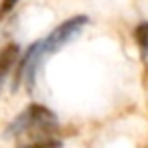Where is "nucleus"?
Returning a JSON list of instances; mask_svg holds the SVG:
<instances>
[{
  "label": "nucleus",
  "instance_id": "1",
  "mask_svg": "<svg viewBox=\"0 0 148 148\" xmlns=\"http://www.w3.org/2000/svg\"><path fill=\"white\" fill-rule=\"evenodd\" d=\"M57 130V118L55 114L39 103L29 106L16 120L6 128L8 136H23L29 134V144H59V140H53L51 134Z\"/></svg>",
  "mask_w": 148,
  "mask_h": 148
},
{
  "label": "nucleus",
  "instance_id": "2",
  "mask_svg": "<svg viewBox=\"0 0 148 148\" xmlns=\"http://www.w3.org/2000/svg\"><path fill=\"white\" fill-rule=\"evenodd\" d=\"M85 25H87V16L79 14V16L67 18V21L61 23L57 29H53V31L49 33V37L41 41V49H43L45 57H47V55H53V53H57L61 47L69 45V43L83 31Z\"/></svg>",
  "mask_w": 148,
  "mask_h": 148
},
{
  "label": "nucleus",
  "instance_id": "3",
  "mask_svg": "<svg viewBox=\"0 0 148 148\" xmlns=\"http://www.w3.org/2000/svg\"><path fill=\"white\" fill-rule=\"evenodd\" d=\"M18 57H21V47L14 45V43L6 45L2 51H0V89H2V83L6 81V77L12 71V67L16 65Z\"/></svg>",
  "mask_w": 148,
  "mask_h": 148
},
{
  "label": "nucleus",
  "instance_id": "4",
  "mask_svg": "<svg viewBox=\"0 0 148 148\" xmlns=\"http://www.w3.org/2000/svg\"><path fill=\"white\" fill-rule=\"evenodd\" d=\"M134 39H136V43H138V47H140L142 57H146V55H148V23H140V25L136 27Z\"/></svg>",
  "mask_w": 148,
  "mask_h": 148
},
{
  "label": "nucleus",
  "instance_id": "5",
  "mask_svg": "<svg viewBox=\"0 0 148 148\" xmlns=\"http://www.w3.org/2000/svg\"><path fill=\"white\" fill-rule=\"evenodd\" d=\"M18 2H21V0H2V4H0V18H4Z\"/></svg>",
  "mask_w": 148,
  "mask_h": 148
}]
</instances>
